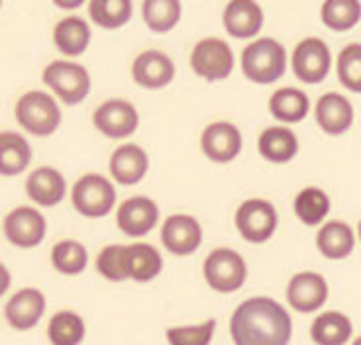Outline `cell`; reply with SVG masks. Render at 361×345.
<instances>
[{
	"label": "cell",
	"mask_w": 361,
	"mask_h": 345,
	"mask_svg": "<svg viewBox=\"0 0 361 345\" xmlns=\"http://www.w3.org/2000/svg\"><path fill=\"white\" fill-rule=\"evenodd\" d=\"M149 171V157L144 149L135 144H124L114 149L110 157V175L114 181L132 187L140 182Z\"/></svg>",
	"instance_id": "21"
},
{
	"label": "cell",
	"mask_w": 361,
	"mask_h": 345,
	"mask_svg": "<svg viewBox=\"0 0 361 345\" xmlns=\"http://www.w3.org/2000/svg\"><path fill=\"white\" fill-rule=\"evenodd\" d=\"M132 77L135 84L157 91L175 79V63L169 55L159 49H145L132 63Z\"/></svg>",
	"instance_id": "16"
},
{
	"label": "cell",
	"mask_w": 361,
	"mask_h": 345,
	"mask_svg": "<svg viewBox=\"0 0 361 345\" xmlns=\"http://www.w3.org/2000/svg\"><path fill=\"white\" fill-rule=\"evenodd\" d=\"M0 8H2V2H0Z\"/></svg>",
	"instance_id": "42"
},
{
	"label": "cell",
	"mask_w": 361,
	"mask_h": 345,
	"mask_svg": "<svg viewBox=\"0 0 361 345\" xmlns=\"http://www.w3.org/2000/svg\"><path fill=\"white\" fill-rule=\"evenodd\" d=\"M357 234H360V239H361V222H360V227H357Z\"/></svg>",
	"instance_id": "41"
},
{
	"label": "cell",
	"mask_w": 361,
	"mask_h": 345,
	"mask_svg": "<svg viewBox=\"0 0 361 345\" xmlns=\"http://www.w3.org/2000/svg\"><path fill=\"white\" fill-rule=\"evenodd\" d=\"M316 247L326 259L340 261V259L350 257L355 247V234H353L352 226L342 220L326 222L324 226L318 230Z\"/></svg>",
	"instance_id": "23"
},
{
	"label": "cell",
	"mask_w": 361,
	"mask_h": 345,
	"mask_svg": "<svg viewBox=\"0 0 361 345\" xmlns=\"http://www.w3.org/2000/svg\"><path fill=\"white\" fill-rule=\"evenodd\" d=\"M242 73L255 84L279 81L287 71V49L273 37H259L242 51Z\"/></svg>",
	"instance_id": "2"
},
{
	"label": "cell",
	"mask_w": 361,
	"mask_h": 345,
	"mask_svg": "<svg viewBox=\"0 0 361 345\" xmlns=\"http://www.w3.org/2000/svg\"><path fill=\"white\" fill-rule=\"evenodd\" d=\"M51 265L63 275H81L89 265V251L77 239H61L51 249Z\"/></svg>",
	"instance_id": "33"
},
{
	"label": "cell",
	"mask_w": 361,
	"mask_h": 345,
	"mask_svg": "<svg viewBox=\"0 0 361 345\" xmlns=\"http://www.w3.org/2000/svg\"><path fill=\"white\" fill-rule=\"evenodd\" d=\"M202 272L212 291L230 294L244 287L247 279V265L244 257L234 249L218 247L204 259Z\"/></svg>",
	"instance_id": "5"
},
{
	"label": "cell",
	"mask_w": 361,
	"mask_h": 345,
	"mask_svg": "<svg viewBox=\"0 0 361 345\" xmlns=\"http://www.w3.org/2000/svg\"><path fill=\"white\" fill-rule=\"evenodd\" d=\"M352 345H361V336L360 337H357V339H355V341H353V344Z\"/></svg>",
	"instance_id": "40"
},
{
	"label": "cell",
	"mask_w": 361,
	"mask_h": 345,
	"mask_svg": "<svg viewBox=\"0 0 361 345\" xmlns=\"http://www.w3.org/2000/svg\"><path fill=\"white\" fill-rule=\"evenodd\" d=\"M279 226L277 210L265 199H250L235 212V227L250 244H265Z\"/></svg>",
	"instance_id": "7"
},
{
	"label": "cell",
	"mask_w": 361,
	"mask_h": 345,
	"mask_svg": "<svg viewBox=\"0 0 361 345\" xmlns=\"http://www.w3.org/2000/svg\"><path fill=\"white\" fill-rule=\"evenodd\" d=\"M316 122L328 136H342L353 124V106L340 92H326L316 102Z\"/></svg>",
	"instance_id": "19"
},
{
	"label": "cell",
	"mask_w": 361,
	"mask_h": 345,
	"mask_svg": "<svg viewBox=\"0 0 361 345\" xmlns=\"http://www.w3.org/2000/svg\"><path fill=\"white\" fill-rule=\"evenodd\" d=\"M65 192L67 181L55 167H37L36 171L27 175L26 194L37 206L54 208L65 199Z\"/></svg>",
	"instance_id": "18"
},
{
	"label": "cell",
	"mask_w": 361,
	"mask_h": 345,
	"mask_svg": "<svg viewBox=\"0 0 361 345\" xmlns=\"http://www.w3.org/2000/svg\"><path fill=\"white\" fill-rule=\"evenodd\" d=\"M10 284H12V275L6 269V265L0 263V296H4L8 292Z\"/></svg>",
	"instance_id": "38"
},
{
	"label": "cell",
	"mask_w": 361,
	"mask_h": 345,
	"mask_svg": "<svg viewBox=\"0 0 361 345\" xmlns=\"http://www.w3.org/2000/svg\"><path fill=\"white\" fill-rule=\"evenodd\" d=\"M89 22L79 16H67L59 20L54 27V44L55 47L67 57H79L87 51L90 44Z\"/></svg>",
	"instance_id": "24"
},
{
	"label": "cell",
	"mask_w": 361,
	"mask_h": 345,
	"mask_svg": "<svg viewBox=\"0 0 361 345\" xmlns=\"http://www.w3.org/2000/svg\"><path fill=\"white\" fill-rule=\"evenodd\" d=\"M332 54L320 37L302 39L293 51V73L298 81L318 84L330 73Z\"/></svg>",
	"instance_id": "9"
},
{
	"label": "cell",
	"mask_w": 361,
	"mask_h": 345,
	"mask_svg": "<svg viewBox=\"0 0 361 345\" xmlns=\"http://www.w3.org/2000/svg\"><path fill=\"white\" fill-rule=\"evenodd\" d=\"M163 257L157 247L144 242L128 246V271L135 282H149L161 272Z\"/></svg>",
	"instance_id": "28"
},
{
	"label": "cell",
	"mask_w": 361,
	"mask_h": 345,
	"mask_svg": "<svg viewBox=\"0 0 361 345\" xmlns=\"http://www.w3.org/2000/svg\"><path fill=\"white\" fill-rule=\"evenodd\" d=\"M2 230H4V237L12 246L30 249L44 242L47 234V222L37 208L18 206L6 214V218L2 222Z\"/></svg>",
	"instance_id": "10"
},
{
	"label": "cell",
	"mask_w": 361,
	"mask_h": 345,
	"mask_svg": "<svg viewBox=\"0 0 361 345\" xmlns=\"http://www.w3.org/2000/svg\"><path fill=\"white\" fill-rule=\"evenodd\" d=\"M161 242L165 249L177 257L195 253L202 244V226L190 214H173L163 222Z\"/></svg>",
	"instance_id": "13"
},
{
	"label": "cell",
	"mask_w": 361,
	"mask_h": 345,
	"mask_svg": "<svg viewBox=\"0 0 361 345\" xmlns=\"http://www.w3.org/2000/svg\"><path fill=\"white\" fill-rule=\"evenodd\" d=\"M190 69L208 82L224 81L234 71V54L220 37H204L190 54Z\"/></svg>",
	"instance_id": "8"
},
{
	"label": "cell",
	"mask_w": 361,
	"mask_h": 345,
	"mask_svg": "<svg viewBox=\"0 0 361 345\" xmlns=\"http://www.w3.org/2000/svg\"><path fill=\"white\" fill-rule=\"evenodd\" d=\"M97 271L112 282H122L130 279L128 271V246L112 244L106 246L97 257Z\"/></svg>",
	"instance_id": "35"
},
{
	"label": "cell",
	"mask_w": 361,
	"mask_h": 345,
	"mask_svg": "<svg viewBox=\"0 0 361 345\" xmlns=\"http://www.w3.org/2000/svg\"><path fill=\"white\" fill-rule=\"evenodd\" d=\"M92 124L110 139H124L140 126V114L132 102L124 99L104 100L92 114Z\"/></svg>",
	"instance_id": "11"
},
{
	"label": "cell",
	"mask_w": 361,
	"mask_h": 345,
	"mask_svg": "<svg viewBox=\"0 0 361 345\" xmlns=\"http://www.w3.org/2000/svg\"><path fill=\"white\" fill-rule=\"evenodd\" d=\"M42 79L57 94V99L69 106L81 104L90 92L89 71L87 67L75 61H65V59L51 61L44 69Z\"/></svg>",
	"instance_id": "6"
},
{
	"label": "cell",
	"mask_w": 361,
	"mask_h": 345,
	"mask_svg": "<svg viewBox=\"0 0 361 345\" xmlns=\"http://www.w3.org/2000/svg\"><path fill=\"white\" fill-rule=\"evenodd\" d=\"M257 151L269 163H289L298 153V137L290 127H265L257 139Z\"/></svg>",
	"instance_id": "22"
},
{
	"label": "cell",
	"mask_w": 361,
	"mask_h": 345,
	"mask_svg": "<svg viewBox=\"0 0 361 345\" xmlns=\"http://www.w3.org/2000/svg\"><path fill=\"white\" fill-rule=\"evenodd\" d=\"M330 196L326 194L322 189L318 187H307L298 192L295 199V214L297 218L305 224V226H318L326 220V216L330 214Z\"/></svg>",
	"instance_id": "30"
},
{
	"label": "cell",
	"mask_w": 361,
	"mask_h": 345,
	"mask_svg": "<svg viewBox=\"0 0 361 345\" xmlns=\"http://www.w3.org/2000/svg\"><path fill=\"white\" fill-rule=\"evenodd\" d=\"M216 332V320H204L195 326H175L165 332L169 345H210Z\"/></svg>",
	"instance_id": "37"
},
{
	"label": "cell",
	"mask_w": 361,
	"mask_h": 345,
	"mask_svg": "<svg viewBox=\"0 0 361 345\" xmlns=\"http://www.w3.org/2000/svg\"><path fill=\"white\" fill-rule=\"evenodd\" d=\"M230 334L234 345H289L293 318L271 296H252L234 310Z\"/></svg>",
	"instance_id": "1"
},
{
	"label": "cell",
	"mask_w": 361,
	"mask_h": 345,
	"mask_svg": "<svg viewBox=\"0 0 361 345\" xmlns=\"http://www.w3.org/2000/svg\"><path fill=\"white\" fill-rule=\"evenodd\" d=\"M32 161V147L18 132H0V175L16 177Z\"/></svg>",
	"instance_id": "26"
},
{
	"label": "cell",
	"mask_w": 361,
	"mask_h": 345,
	"mask_svg": "<svg viewBox=\"0 0 361 345\" xmlns=\"http://www.w3.org/2000/svg\"><path fill=\"white\" fill-rule=\"evenodd\" d=\"M352 334V320L338 310H328L316 316L310 326V337L316 345H345Z\"/></svg>",
	"instance_id": "25"
},
{
	"label": "cell",
	"mask_w": 361,
	"mask_h": 345,
	"mask_svg": "<svg viewBox=\"0 0 361 345\" xmlns=\"http://www.w3.org/2000/svg\"><path fill=\"white\" fill-rule=\"evenodd\" d=\"M328 292H330L328 282L320 272L302 271L297 272L289 281L287 300L293 310H297L300 314H312L324 306Z\"/></svg>",
	"instance_id": "15"
},
{
	"label": "cell",
	"mask_w": 361,
	"mask_h": 345,
	"mask_svg": "<svg viewBox=\"0 0 361 345\" xmlns=\"http://www.w3.org/2000/svg\"><path fill=\"white\" fill-rule=\"evenodd\" d=\"M180 6L179 0H145L142 4V16L145 26L155 34H167L179 24Z\"/></svg>",
	"instance_id": "31"
},
{
	"label": "cell",
	"mask_w": 361,
	"mask_h": 345,
	"mask_svg": "<svg viewBox=\"0 0 361 345\" xmlns=\"http://www.w3.org/2000/svg\"><path fill=\"white\" fill-rule=\"evenodd\" d=\"M320 16L326 27L334 32H348L361 20V2L357 0H328L322 4Z\"/></svg>",
	"instance_id": "34"
},
{
	"label": "cell",
	"mask_w": 361,
	"mask_h": 345,
	"mask_svg": "<svg viewBox=\"0 0 361 345\" xmlns=\"http://www.w3.org/2000/svg\"><path fill=\"white\" fill-rule=\"evenodd\" d=\"M16 120L27 134L47 137L61 126V108L54 96L44 91H30L22 94L16 102Z\"/></svg>",
	"instance_id": "3"
},
{
	"label": "cell",
	"mask_w": 361,
	"mask_h": 345,
	"mask_svg": "<svg viewBox=\"0 0 361 345\" xmlns=\"http://www.w3.org/2000/svg\"><path fill=\"white\" fill-rule=\"evenodd\" d=\"M310 100L305 92L295 87H283L275 91L269 99V112L273 118L283 124H298L307 118Z\"/></svg>",
	"instance_id": "27"
},
{
	"label": "cell",
	"mask_w": 361,
	"mask_h": 345,
	"mask_svg": "<svg viewBox=\"0 0 361 345\" xmlns=\"http://www.w3.org/2000/svg\"><path fill=\"white\" fill-rule=\"evenodd\" d=\"M44 292L34 287H26L18 291L4 306V318L10 324V327L18 332H27L39 324V320L45 314Z\"/></svg>",
	"instance_id": "17"
},
{
	"label": "cell",
	"mask_w": 361,
	"mask_h": 345,
	"mask_svg": "<svg viewBox=\"0 0 361 345\" xmlns=\"http://www.w3.org/2000/svg\"><path fill=\"white\" fill-rule=\"evenodd\" d=\"M85 334V320L73 310L57 312L47 324V339L51 345H81Z\"/></svg>",
	"instance_id": "29"
},
{
	"label": "cell",
	"mask_w": 361,
	"mask_h": 345,
	"mask_svg": "<svg viewBox=\"0 0 361 345\" xmlns=\"http://www.w3.org/2000/svg\"><path fill=\"white\" fill-rule=\"evenodd\" d=\"M222 22L230 36L247 39L262 32L263 8L253 0H234L226 4Z\"/></svg>",
	"instance_id": "20"
},
{
	"label": "cell",
	"mask_w": 361,
	"mask_h": 345,
	"mask_svg": "<svg viewBox=\"0 0 361 345\" xmlns=\"http://www.w3.org/2000/svg\"><path fill=\"white\" fill-rule=\"evenodd\" d=\"M338 79L348 91L361 92V44H350L338 55Z\"/></svg>",
	"instance_id": "36"
},
{
	"label": "cell",
	"mask_w": 361,
	"mask_h": 345,
	"mask_svg": "<svg viewBox=\"0 0 361 345\" xmlns=\"http://www.w3.org/2000/svg\"><path fill=\"white\" fill-rule=\"evenodd\" d=\"M71 200L75 210L85 218H104L116 204V189L106 177L89 172L73 184Z\"/></svg>",
	"instance_id": "4"
},
{
	"label": "cell",
	"mask_w": 361,
	"mask_h": 345,
	"mask_svg": "<svg viewBox=\"0 0 361 345\" xmlns=\"http://www.w3.org/2000/svg\"><path fill=\"white\" fill-rule=\"evenodd\" d=\"M55 6H59V8H79V6H82V0H73V2L57 0V2H55Z\"/></svg>",
	"instance_id": "39"
},
{
	"label": "cell",
	"mask_w": 361,
	"mask_h": 345,
	"mask_svg": "<svg viewBox=\"0 0 361 345\" xmlns=\"http://www.w3.org/2000/svg\"><path fill=\"white\" fill-rule=\"evenodd\" d=\"M159 222V206L149 196H132L124 200L116 212V224L128 237L147 236Z\"/></svg>",
	"instance_id": "14"
},
{
	"label": "cell",
	"mask_w": 361,
	"mask_h": 345,
	"mask_svg": "<svg viewBox=\"0 0 361 345\" xmlns=\"http://www.w3.org/2000/svg\"><path fill=\"white\" fill-rule=\"evenodd\" d=\"M242 132L230 122H212L200 136V149L214 163H230L242 153Z\"/></svg>",
	"instance_id": "12"
},
{
	"label": "cell",
	"mask_w": 361,
	"mask_h": 345,
	"mask_svg": "<svg viewBox=\"0 0 361 345\" xmlns=\"http://www.w3.org/2000/svg\"><path fill=\"white\" fill-rule=\"evenodd\" d=\"M134 6L130 0H92L89 2V16L97 26L116 30L126 26L132 18Z\"/></svg>",
	"instance_id": "32"
}]
</instances>
